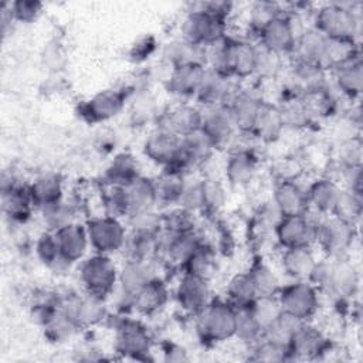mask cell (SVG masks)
<instances>
[{
	"instance_id": "obj_48",
	"label": "cell",
	"mask_w": 363,
	"mask_h": 363,
	"mask_svg": "<svg viewBox=\"0 0 363 363\" xmlns=\"http://www.w3.org/2000/svg\"><path fill=\"white\" fill-rule=\"evenodd\" d=\"M302 323L303 322L301 319L282 311V313L269 326H267L264 329L261 337L268 339L277 345L288 347L292 336L295 335V332L298 330V328Z\"/></svg>"
},
{
	"instance_id": "obj_63",
	"label": "cell",
	"mask_w": 363,
	"mask_h": 363,
	"mask_svg": "<svg viewBox=\"0 0 363 363\" xmlns=\"http://www.w3.org/2000/svg\"><path fill=\"white\" fill-rule=\"evenodd\" d=\"M163 356L166 362H184L189 359L187 350L176 343H167L163 347Z\"/></svg>"
},
{
	"instance_id": "obj_38",
	"label": "cell",
	"mask_w": 363,
	"mask_h": 363,
	"mask_svg": "<svg viewBox=\"0 0 363 363\" xmlns=\"http://www.w3.org/2000/svg\"><path fill=\"white\" fill-rule=\"evenodd\" d=\"M28 193L35 210L64 199V182L60 174L45 173L28 184Z\"/></svg>"
},
{
	"instance_id": "obj_13",
	"label": "cell",
	"mask_w": 363,
	"mask_h": 363,
	"mask_svg": "<svg viewBox=\"0 0 363 363\" xmlns=\"http://www.w3.org/2000/svg\"><path fill=\"white\" fill-rule=\"evenodd\" d=\"M126 88H108L94 94L79 106V115L89 123H104L116 118L126 105Z\"/></svg>"
},
{
	"instance_id": "obj_30",
	"label": "cell",
	"mask_w": 363,
	"mask_h": 363,
	"mask_svg": "<svg viewBox=\"0 0 363 363\" xmlns=\"http://www.w3.org/2000/svg\"><path fill=\"white\" fill-rule=\"evenodd\" d=\"M328 45H329V38L323 33H320L316 27H313L312 24H308L299 31L296 37L295 48L291 57H294V60L296 61L316 64L325 68Z\"/></svg>"
},
{
	"instance_id": "obj_43",
	"label": "cell",
	"mask_w": 363,
	"mask_h": 363,
	"mask_svg": "<svg viewBox=\"0 0 363 363\" xmlns=\"http://www.w3.org/2000/svg\"><path fill=\"white\" fill-rule=\"evenodd\" d=\"M257 295H277L281 289V278L278 272L272 268V265L262 258H257L251 262V265L247 269Z\"/></svg>"
},
{
	"instance_id": "obj_50",
	"label": "cell",
	"mask_w": 363,
	"mask_h": 363,
	"mask_svg": "<svg viewBox=\"0 0 363 363\" xmlns=\"http://www.w3.org/2000/svg\"><path fill=\"white\" fill-rule=\"evenodd\" d=\"M79 330L78 325L64 311H58L54 318L43 328L44 337L51 343H64L74 337Z\"/></svg>"
},
{
	"instance_id": "obj_44",
	"label": "cell",
	"mask_w": 363,
	"mask_h": 363,
	"mask_svg": "<svg viewBox=\"0 0 363 363\" xmlns=\"http://www.w3.org/2000/svg\"><path fill=\"white\" fill-rule=\"evenodd\" d=\"M257 296L255 286L247 271L237 272L227 281L225 301H228L233 306H250Z\"/></svg>"
},
{
	"instance_id": "obj_39",
	"label": "cell",
	"mask_w": 363,
	"mask_h": 363,
	"mask_svg": "<svg viewBox=\"0 0 363 363\" xmlns=\"http://www.w3.org/2000/svg\"><path fill=\"white\" fill-rule=\"evenodd\" d=\"M140 174L138 159L129 152H121L116 153L108 163L104 172V182L105 184L125 186Z\"/></svg>"
},
{
	"instance_id": "obj_31",
	"label": "cell",
	"mask_w": 363,
	"mask_h": 363,
	"mask_svg": "<svg viewBox=\"0 0 363 363\" xmlns=\"http://www.w3.org/2000/svg\"><path fill=\"white\" fill-rule=\"evenodd\" d=\"M329 79H330V85H333L342 96L350 101L357 99L363 89L362 55H357L329 69Z\"/></svg>"
},
{
	"instance_id": "obj_58",
	"label": "cell",
	"mask_w": 363,
	"mask_h": 363,
	"mask_svg": "<svg viewBox=\"0 0 363 363\" xmlns=\"http://www.w3.org/2000/svg\"><path fill=\"white\" fill-rule=\"evenodd\" d=\"M179 206L197 216L204 214V197H203L201 179H196L191 182L187 180V184L184 187Z\"/></svg>"
},
{
	"instance_id": "obj_47",
	"label": "cell",
	"mask_w": 363,
	"mask_h": 363,
	"mask_svg": "<svg viewBox=\"0 0 363 363\" xmlns=\"http://www.w3.org/2000/svg\"><path fill=\"white\" fill-rule=\"evenodd\" d=\"M38 213L43 223L47 225V230L51 231H57L58 228L77 221V207L65 199L38 208Z\"/></svg>"
},
{
	"instance_id": "obj_40",
	"label": "cell",
	"mask_w": 363,
	"mask_h": 363,
	"mask_svg": "<svg viewBox=\"0 0 363 363\" xmlns=\"http://www.w3.org/2000/svg\"><path fill=\"white\" fill-rule=\"evenodd\" d=\"M34 252L38 261L54 272H65L72 267L62 258L55 233L51 230L43 231L37 237L34 244Z\"/></svg>"
},
{
	"instance_id": "obj_21",
	"label": "cell",
	"mask_w": 363,
	"mask_h": 363,
	"mask_svg": "<svg viewBox=\"0 0 363 363\" xmlns=\"http://www.w3.org/2000/svg\"><path fill=\"white\" fill-rule=\"evenodd\" d=\"M258 58V44L242 37H231L228 41V75L237 81L254 78Z\"/></svg>"
},
{
	"instance_id": "obj_25",
	"label": "cell",
	"mask_w": 363,
	"mask_h": 363,
	"mask_svg": "<svg viewBox=\"0 0 363 363\" xmlns=\"http://www.w3.org/2000/svg\"><path fill=\"white\" fill-rule=\"evenodd\" d=\"M172 298L169 284L157 277L142 286L130 299V311L140 316H153L162 312Z\"/></svg>"
},
{
	"instance_id": "obj_16",
	"label": "cell",
	"mask_w": 363,
	"mask_h": 363,
	"mask_svg": "<svg viewBox=\"0 0 363 363\" xmlns=\"http://www.w3.org/2000/svg\"><path fill=\"white\" fill-rule=\"evenodd\" d=\"M143 155L152 163L164 167H176L179 169L180 153H182V138L160 129L153 128L149 135L145 138L142 145ZM180 170V169H179Z\"/></svg>"
},
{
	"instance_id": "obj_2",
	"label": "cell",
	"mask_w": 363,
	"mask_h": 363,
	"mask_svg": "<svg viewBox=\"0 0 363 363\" xmlns=\"http://www.w3.org/2000/svg\"><path fill=\"white\" fill-rule=\"evenodd\" d=\"M193 318L196 333L204 343L217 345L235 336V308L225 299L213 298Z\"/></svg>"
},
{
	"instance_id": "obj_60",
	"label": "cell",
	"mask_w": 363,
	"mask_h": 363,
	"mask_svg": "<svg viewBox=\"0 0 363 363\" xmlns=\"http://www.w3.org/2000/svg\"><path fill=\"white\" fill-rule=\"evenodd\" d=\"M339 166H362V142L359 136L342 140L337 150Z\"/></svg>"
},
{
	"instance_id": "obj_17",
	"label": "cell",
	"mask_w": 363,
	"mask_h": 363,
	"mask_svg": "<svg viewBox=\"0 0 363 363\" xmlns=\"http://www.w3.org/2000/svg\"><path fill=\"white\" fill-rule=\"evenodd\" d=\"M204 238L196 231L189 233H163L160 234L159 261L182 268L183 264L191 257V254L201 245Z\"/></svg>"
},
{
	"instance_id": "obj_10",
	"label": "cell",
	"mask_w": 363,
	"mask_h": 363,
	"mask_svg": "<svg viewBox=\"0 0 363 363\" xmlns=\"http://www.w3.org/2000/svg\"><path fill=\"white\" fill-rule=\"evenodd\" d=\"M333 343L329 335L312 320L303 322L288 345L289 362L320 360L329 353Z\"/></svg>"
},
{
	"instance_id": "obj_55",
	"label": "cell",
	"mask_w": 363,
	"mask_h": 363,
	"mask_svg": "<svg viewBox=\"0 0 363 363\" xmlns=\"http://www.w3.org/2000/svg\"><path fill=\"white\" fill-rule=\"evenodd\" d=\"M250 309H251L254 318L257 319L258 325L261 326L262 332L267 326H269L282 313V308H281V303H279L277 295L257 296L251 302Z\"/></svg>"
},
{
	"instance_id": "obj_27",
	"label": "cell",
	"mask_w": 363,
	"mask_h": 363,
	"mask_svg": "<svg viewBox=\"0 0 363 363\" xmlns=\"http://www.w3.org/2000/svg\"><path fill=\"white\" fill-rule=\"evenodd\" d=\"M216 152L217 147L201 129L183 136L179 169L187 174L190 170L203 167L211 160Z\"/></svg>"
},
{
	"instance_id": "obj_5",
	"label": "cell",
	"mask_w": 363,
	"mask_h": 363,
	"mask_svg": "<svg viewBox=\"0 0 363 363\" xmlns=\"http://www.w3.org/2000/svg\"><path fill=\"white\" fill-rule=\"evenodd\" d=\"M228 35V18L204 10L200 3L187 11L180 24V37L200 47H210Z\"/></svg>"
},
{
	"instance_id": "obj_37",
	"label": "cell",
	"mask_w": 363,
	"mask_h": 363,
	"mask_svg": "<svg viewBox=\"0 0 363 363\" xmlns=\"http://www.w3.org/2000/svg\"><path fill=\"white\" fill-rule=\"evenodd\" d=\"M160 234L128 230L125 245L122 248L123 259L153 261L159 257Z\"/></svg>"
},
{
	"instance_id": "obj_41",
	"label": "cell",
	"mask_w": 363,
	"mask_h": 363,
	"mask_svg": "<svg viewBox=\"0 0 363 363\" xmlns=\"http://www.w3.org/2000/svg\"><path fill=\"white\" fill-rule=\"evenodd\" d=\"M3 211L16 223H24L35 210L28 193V184H20L11 190L3 191Z\"/></svg>"
},
{
	"instance_id": "obj_59",
	"label": "cell",
	"mask_w": 363,
	"mask_h": 363,
	"mask_svg": "<svg viewBox=\"0 0 363 363\" xmlns=\"http://www.w3.org/2000/svg\"><path fill=\"white\" fill-rule=\"evenodd\" d=\"M7 4L13 20L23 24H28L37 20L43 10V3L37 0H16Z\"/></svg>"
},
{
	"instance_id": "obj_36",
	"label": "cell",
	"mask_w": 363,
	"mask_h": 363,
	"mask_svg": "<svg viewBox=\"0 0 363 363\" xmlns=\"http://www.w3.org/2000/svg\"><path fill=\"white\" fill-rule=\"evenodd\" d=\"M121 187H122L128 216L132 213H136V211L157 207L153 177H146V176L140 174L135 180L129 182L128 184L121 186Z\"/></svg>"
},
{
	"instance_id": "obj_19",
	"label": "cell",
	"mask_w": 363,
	"mask_h": 363,
	"mask_svg": "<svg viewBox=\"0 0 363 363\" xmlns=\"http://www.w3.org/2000/svg\"><path fill=\"white\" fill-rule=\"evenodd\" d=\"M259 167L257 153L250 147L233 149L224 163V179L227 186L241 189L250 186Z\"/></svg>"
},
{
	"instance_id": "obj_45",
	"label": "cell",
	"mask_w": 363,
	"mask_h": 363,
	"mask_svg": "<svg viewBox=\"0 0 363 363\" xmlns=\"http://www.w3.org/2000/svg\"><path fill=\"white\" fill-rule=\"evenodd\" d=\"M217 264L216 250L211 244H208L206 240L201 242V245L191 254V257L183 264L180 268L182 272L193 274L201 278L210 279Z\"/></svg>"
},
{
	"instance_id": "obj_29",
	"label": "cell",
	"mask_w": 363,
	"mask_h": 363,
	"mask_svg": "<svg viewBox=\"0 0 363 363\" xmlns=\"http://www.w3.org/2000/svg\"><path fill=\"white\" fill-rule=\"evenodd\" d=\"M54 233L62 258L71 265L79 264L85 257L89 255L88 251L91 250V244L85 224L74 221L58 228Z\"/></svg>"
},
{
	"instance_id": "obj_51",
	"label": "cell",
	"mask_w": 363,
	"mask_h": 363,
	"mask_svg": "<svg viewBox=\"0 0 363 363\" xmlns=\"http://www.w3.org/2000/svg\"><path fill=\"white\" fill-rule=\"evenodd\" d=\"M197 230V214L174 206L163 210V233H189Z\"/></svg>"
},
{
	"instance_id": "obj_12",
	"label": "cell",
	"mask_w": 363,
	"mask_h": 363,
	"mask_svg": "<svg viewBox=\"0 0 363 363\" xmlns=\"http://www.w3.org/2000/svg\"><path fill=\"white\" fill-rule=\"evenodd\" d=\"M157 272H159L157 258L153 261L123 259V264L119 265L118 286L115 289L119 292L121 306L130 311L132 296L147 282H150L157 277H162Z\"/></svg>"
},
{
	"instance_id": "obj_1",
	"label": "cell",
	"mask_w": 363,
	"mask_h": 363,
	"mask_svg": "<svg viewBox=\"0 0 363 363\" xmlns=\"http://www.w3.org/2000/svg\"><path fill=\"white\" fill-rule=\"evenodd\" d=\"M311 24L330 40L360 43L362 16L353 3H325L313 11Z\"/></svg>"
},
{
	"instance_id": "obj_54",
	"label": "cell",
	"mask_w": 363,
	"mask_h": 363,
	"mask_svg": "<svg viewBox=\"0 0 363 363\" xmlns=\"http://www.w3.org/2000/svg\"><path fill=\"white\" fill-rule=\"evenodd\" d=\"M250 362H289L288 347L277 345L268 339L259 337L248 346Z\"/></svg>"
},
{
	"instance_id": "obj_23",
	"label": "cell",
	"mask_w": 363,
	"mask_h": 363,
	"mask_svg": "<svg viewBox=\"0 0 363 363\" xmlns=\"http://www.w3.org/2000/svg\"><path fill=\"white\" fill-rule=\"evenodd\" d=\"M318 259V251L313 245H302L281 248L278 262L281 274L289 281H308Z\"/></svg>"
},
{
	"instance_id": "obj_8",
	"label": "cell",
	"mask_w": 363,
	"mask_h": 363,
	"mask_svg": "<svg viewBox=\"0 0 363 363\" xmlns=\"http://www.w3.org/2000/svg\"><path fill=\"white\" fill-rule=\"evenodd\" d=\"M91 250L98 254H121L128 235L125 220L112 216H95L85 223Z\"/></svg>"
},
{
	"instance_id": "obj_4",
	"label": "cell",
	"mask_w": 363,
	"mask_h": 363,
	"mask_svg": "<svg viewBox=\"0 0 363 363\" xmlns=\"http://www.w3.org/2000/svg\"><path fill=\"white\" fill-rule=\"evenodd\" d=\"M357 238V225L335 216L318 217L315 231V248L326 258L347 257Z\"/></svg>"
},
{
	"instance_id": "obj_24",
	"label": "cell",
	"mask_w": 363,
	"mask_h": 363,
	"mask_svg": "<svg viewBox=\"0 0 363 363\" xmlns=\"http://www.w3.org/2000/svg\"><path fill=\"white\" fill-rule=\"evenodd\" d=\"M206 69V65L201 64H189L170 68L164 81L166 91L180 101L194 99L204 78Z\"/></svg>"
},
{
	"instance_id": "obj_52",
	"label": "cell",
	"mask_w": 363,
	"mask_h": 363,
	"mask_svg": "<svg viewBox=\"0 0 363 363\" xmlns=\"http://www.w3.org/2000/svg\"><path fill=\"white\" fill-rule=\"evenodd\" d=\"M125 224L128 230L143 231L150 234H162L163 231V210L157 207L142 210L129 214L125 218Z\"/></svg>"
},
{
	"instance_id": "obj_57",
	"label": "cell",
	"mask_w": 363,
	"mask_h": 363,
	"mask_svg": "<svg viewBox=\"0 0 363 363\" xmlns=\"http://www.w3.org/2000/svg\"><path fill=\"white\" fill-rule=\"evenodd\" d=\"M284 57H279L274 52H269L258 45V58H257V68H255V77L261 79H274L282 67Z\"/></svg>"
},
{
	"instance_id": "obj_9",
	"label": "cell",
	"mask_w": 363,
	"mask_h": 363,
	"mask_svg": "<svg viewBox=\"0 0 363 363\" xmlns=\"http://www.w3.org/2000/svg\"><path fill=\"white\" fill-rule=\"evenodd\" d=\"M284 312L311 322L320 308V292L309 281H289L277 294Z\"/></svg>"
},
{
	"instance_id": "obj_14",
	"label": "cell",
	"mask_w": 363,
	"mask_h": 363,
	"mask_svg": "<svg viewBox=\"0 0 363 363\" xmlns=\"http://www.w3.org/2000/svg\"><path fill=\"white\" fill-rule=\"evenodd\" d=\"M203 112L194 102L179 101L157 115L155 126L183 138L201 129Z\"/></svg>"
},
{
	"instance_id": "obj_20",
	"label": "cell",
	"mask_w": 363,
	"mask_h": 363,
	"mask_svg": "<svg viewBox=\"0 0 363 363\" xmlns=\"http://www.w3.org/2000/svg\"><path fill=\"white\" fill-rule=\"evenodd\" d=\"M265 99L261 96L259 92L248 86L240 85V88L234 92L230 102L227 104V108L240 135H250L254 121Z\"/></svg>"
},
{
	"instance_id": "obj_61",
	"label": "cell",
	"mask_w": 363,
	"mask_h": 363,
	"mask_svg": "<svg viewBox=\"0 0 363 363\" xmlns=\"http://www.w3.org/2000/svg\"><path fill=\"white\" fill-rule=\"evenodd\" d=\"M342 189L363 193L362 190V166H339V176L333 177Z\"/></svg>"
},
{
	"instance_id": "obj_53",
	"label": "cell",
	"mask_w": 363,
	"mask_h": 363,
	"mask_svg": "<svg viewBox=\"0 0 363 363\" xmlns=\"http://www.w3.org/2000/svg\"><path fill=\"white\" fill-rule=\"evenodd\" d=\"M235 308V306H234ZM262 335V329L254 318L250 306L235 308V336L241 343L252 345Z\"/></svg>"
},
{
	"instance_id": "obj_7",
	"label": "cell",
	"mask_w": 363,
	"mask_h": 363,
	"mask_svg": "<svg viewBox=\"0 0 363 363\" xmlns=\"http://www.w3.org/2000/svg\"><path fill=\"white\" fill-rule=\"evenodd\" d=\"M113 352L125 359L147 360L153 339L147 328L138 319L121 318L113 326Z\"/></svg>"
},
{
	"instance_id": "obj_46",
	"label": "cell",
	"mask_w": 363,
	"mask_h": 363,
	"mask_svg": "<svg viewBox=\"0 0 363 363\" xmlns=\"http://www.w3.org/2000/svg\"><path fill=\"white\" fill-rule=\"evenodd\" d=\"M203 197H204V213L208 216L218 214L228 201L227 183L216 176L201 177Z\"/></svg>"
},
{
	"instance_id": "obj_32",
	"label": "cell",
	"mask_w": 363,
	"mask_h": 363,
	"mask_svg": "<svg viewBox=\"0 0 363 363\" xmlns=\"http://www.w3.org/2000/svg\"><path fill=\"white\" fill-rule=\"evenodd\" d=\"M271 200L281 216H295L309 211L306 189L298 179L275 182Z\"/></svg>"
},
{
	"instance_id": "obj_49",
	"label": "cell",
	"mask_w": 363,
	"mask_h": 363,
	"mask_svg": "<svg viewBox=\"0 0 363 363\" xmlns=\"http://www.w3.org/2000/svg\"><path fill=\"white\" fill-rule=\"evenodd\" d=\"M363 213V193L342 189L332 216L347 221L353 225H359Z\"/></svg>"
},
{
	"instance_id": "obj_26",
	"label": "cell",
	"mask_w": 363,
	"mask_h": 363,
	"mask_svg": "<svg viewBox=\"0 0 363 363\" xmlns=\"http://www.w3.org/2000/svg\"><path fill=\"white\" fill-rule=\"evenodd\" d=\"M360 288V272L356 264L347 258H332V277L326 295L339 301L352 299Z\"/></svg>"
},
{
	"instance_id": "obj_22",
	"label": "cell",
	"mask_w": 363,
	"mask_h": 363,
	"mask_svg": "<svg viewBox=\"0 0 363 363\" xmlns=\"http://www.w3.org/2000/svg\"><path fill=\"white\" fill-rule=\"evenodd\" d=\"M203 111L201 130L214 143L217 150L230 146L238 136V132L227 105H220Z\"/></svg>"
},
{
	"instance_id": "obj_56",
	"label": "cell",
	"mask_w": 363,
	"mask_h": 363,
	"mask_svg": "<svg viewBox=\"0 0 363 363\" xmlns=\"http://www.w3.org/2000/svg\"><path fill=\"white\" fill-rule=\"evenodd\" d=\"M279 108L282 112L285 129H305L315 121L301 99L282 101Z\"/></svg>"
},
{
	"instance_id": "obj_3",
	"label": "cell",
	"mask_w": 363,
	"mask_h": 363,
	"mask_svg": "<svg viewBox=\"0 0 363 363\" xmlns=\"http://www.w3.org/2000/svg\"><path fill=\"white\" fill-rule=\"evenodd\" d=\"M119 265L112 255L92 252L78 264V279L84 292L108 299L118 286Z\"/></svg>"
},
{
	"instance_id": "obj_28",
	"label": "cell",
	"mask_w": 363,
	"mask_h": 363,
	"mask_svg": "<svg viewBox=\"0 0 363 363\" xmlns=\"http://www.w3.org/2000/svg\"><path fill=\"white\" fill-rule=\"evenodd\" d=\"M305 189L309 213L318 217L330 216L342 191L340 184L333 177L322 176L309 182Z\"/></svg>"
},
{
	"instance_id": "obj_6",
	"label": "cell",
	"mask_w": 363,
	"mask_h": 363,
	"mask_svg": "<svg viewBox=\"0 0 363 363\" xmlns=\"http://www.w3.org/2000/svg\"><path fill=\"white\" fill-rule=\"evenodd\" d=\"M299 14L295 10L284 11L271 20L258 34L257 44L279 57H291L295 48L296 37L305 27L298 26Z\"/></svg>"
},
{
	"instance_id": "obj_33",
	"label": "cell",
	"mask_w": 363,
	"mask_h": 363,
	"mask_svg": "<svg viewBox=\"0 0 363 363\" xmlns=\"http://www.w3.org/2000/svg\"><path fill=\"white\" fill-rule=\"evenodd\" d=\"M285 132V123L279 104L264 101L248 136L262 143L277 142Z\"/></svg>"
},
{
	"instance_id": "obj_11",
	"label": "cell",
	"mask_w": 363,
	"mask_h": 363,
	"mask_svg": "<svg viewBox=\"0 0 363 363\" xmlns=\"http://www.w3.org/2000/svg\"><path fill=\"white\" fill-rule=\"evenodd\" d=\"M316 221L318 216L309 211L295 216H281L272 228L275 242L279 248L313 245Z\"/></svg>"
},
{
	"instance_id": "obj_62",
	"label": "cell",
	"mask_w": 363,
	"mask_h": 363,
	"mask_svg": "<svg viewBox=\"0 0 363 363\" xmlns=\"http://www.w3.org/2000/svg\"><path fill=\"white\" fill-rule=\"evenodd\" d=\"M156 50V41L153 37H143L139 41H136L130 51H129V57L132 61L135 62H140L146 58H149Z\"/></svg>"
},
{
	"instance_id": "obj_42",
	"label": "cell",
	"mask_w": 363,
	"mask_h": 363,
	"mask_svg": "<svg viewBox=\"0 0 363 363\" xmlns=\"http://www.w3.org/2000/svg\"><path fill=\"white\" fill-rule=\"evenodd\" d=\"M284 10L281 9L279 4L274 3V1H255L252 4H250V9L247 11V27H245V37L242 38H248L250 35V41L257 43L258 34L261 33V30L275 17H278L279 14H282Z\"/></svg>"
},
{
	"instance_id": "obj_34",
	"label": "cell",
	"mask_w": 363,
	"mask_h": 363,
	"mask_svg": "<svg viewBox=\"0 0 363 363\" xmlns=\"http://www.w3.org/2000/svg\"><path fill=\"white\" fill-rule=\"evenodd\" d=\"M157 207L170 208L179 206L184 187L187 184V174L176 167H164L153 177Z\"/></svg>"
},
{
	"instance_id": "obj_15",
	"label": "cell",
	"mask_w": 363,
	"mask_h": 363,
	"mask_svg": "<svg viewBox=\"0 0 363 363\" xmlns=\"http://www.w3.org/2000/svg\"><path fill=\"white\" fill-rule=\"evenodd\" d=\"M173 298L182 312L194 316L213 299L210 279L182 272L173 289Z\"/></svg>"
},
{
	"instance_id": "obj_35",
	"label": "cell",
	"mask_w": 363,
	"mask_h": 363,
	"mask_svg": "<svg viewBox=\"0 0 363 363\" xmlns=\"http://www.w3.org/2000/svg\"><path fill=\"white\" fill-rule=\"evenodd\" d=\"M160 58L169 68L189 64L206 65V48L196 45L179 35L163 44Z\"/></svg>"
},
{
	"instance_id": "obj_18",
	"label": "cell",
	"mask_w": 363,
	"mask_h": 363,
	"mask_svg": "<svg viewBox=\"0 0 363 363\" xmlns=\"http://www.w3.org/2000/svg\"><path fill=\"white\" fill-rule=\"evenodd\" d=\"M240 85V81L207 68L193 101L203 109L227 105Z\"/></svg>"
}]
</instances>
